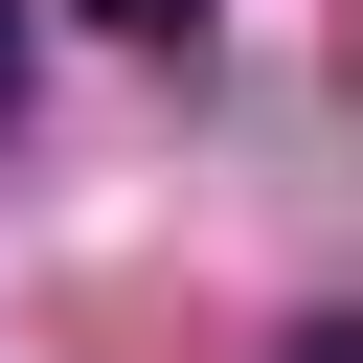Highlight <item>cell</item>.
<instances>
[{
  "label": "cell",
  "instance_id": "cell-1",
  "mask_svg": "<svg viewBox=\"0 0 363 363\" xmlns=\"http://www.w3.org/2000/svg\"><path fill=\"white\" fill-rule=\"evenodd\" d=\"M91 23H136V45H182V23H204V0H91Z\"/></svg>",
  "mask_w": 363,
  "mask_h": 363
},
{
  "label": "cell",
  "instance_id": "cell-2",
  "mask_svg": "<svg viewBox=\"0 0 363 363\" xmlns=\"http://www.w3.org/2000/svg\"><path fill=\"white\" fill-rule=\"evenodd\" d=\"M272 363H363V318H318V340H272Z\"/></svg>",
  "mask_w": 363,
  "mask_h": 363
},
{
  "label": "cell",
  "instance_id": "cell-3",
  "mask_svg": "<svg viewBox=\"0 0 363 363\" xmlns=\"http://www.w3.org/2000/svg\"><path fill=\"white\" fill-rule=\"evenodd\" d=\"M0 113H23V0H0Z\"/></svg>",
  "mask_w": 363,
  "mask_h": 363
}]
</instances>
